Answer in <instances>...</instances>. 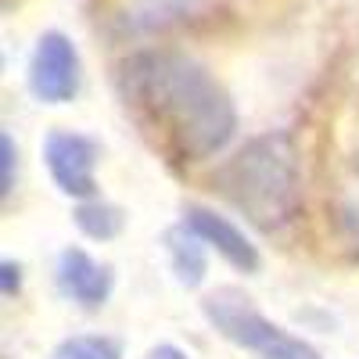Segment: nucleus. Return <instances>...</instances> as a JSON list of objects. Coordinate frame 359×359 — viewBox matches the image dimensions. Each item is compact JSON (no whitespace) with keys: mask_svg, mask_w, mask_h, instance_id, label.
Segmentation results:
<instances>
[{"mask_svg":"<svg viewBox=\"0 0 359 359\" xmlns=\"http://www.w3.org/2000/svg\"><path fill=\"white\" fill-rule=\"evenodd\" d=\"M118 97L151 144L176 165L223 155L237 133V108L216 72L169 47L130 54L115 76Z\"/></svg>","mask_w":359,"mask_h":359,"instance_id":"nucleus-1","label":"nucleus"},{"mask_svg":"<svg viewBox=\"0 0 359 359\" xmlns=\"http://www.w3.org/2000/svg\"><path fill=\"white\" fill-rule=\"evenodd\" d=\"M212 184L262 233H280L302 212L298 151L284 130H269L245 140L216 169Z\"/></svg>","mask_w":359,"mask_h":359,"instance_id":"nucleus-2","label":"nucleus"},{"mask_svg":"<svg viewBox=\"0 0 359 359\" xmlns=\"http://www.w3.org/2000/svg\"><path fill=\"white\" fill-rule=\"evenodd\" d=\"M198 306H201L205 323L212 327L223 341H230L233 348L266 352L269 345H277L284 338L280 327L252 302V294H245L233 284H219L212 291H205Z\"/></svg>","mask_w":359,"mask_h":359,"instance_id":"nucleus-3","label":"nucleus"},{"mask_svg":"<svg viewBox=\"0 0 359 359\" xmlns=\"http://www.w3.org/2000/svg\"><path fill=\"white\" fill-rule=\"evenodd\" d=\"M25 83H29V94L40 104L76 101L79 86H83V57H79V47L72 43V36H65L62 29L40 33L33 50H29Z\"/></svg>","mask_w":359,"mask_h":359,"instance_id":"nucleus-4","label":"nucleus"},{"mask_svg":"<svg viewBox=\"0 0 359 359\" xmlns=\"http://www.w3.org/2000/svg\"><path fill=\"white\" fill-rule=\"evenodd\" d=\"M40 155L47 165L50 184L72 201L97 198V162H101V144L79 133V130H47Z\"/></svg>","mask_w":359,"mask_h":359,"instance_id":"nucleus-5","label":"nucleus"},{"mask_svg":"<svg viewBox=\"0 0 359 359\" xmlns=\"http://www.w3.org/2000/svg\"><path fill=\"white\" fill-rule=\"evenodd\" d=\"M54 284L65 302H72L83 313H97L111 302L115 291V269L101 259H94L86 248L69 245L54 259Z\"/></svg>","mask_w":359,"mask_h":359,"instance_id":"nucleus-6","label":"nucleus"},{"mask_svg":"<svg viewBox=\"0 0 359 359\" xmlns=\"http://www.w3.org/2000/svg\"><path fill=\"white\" fill-rule=\"evenodd\" d=\"M184 223L201 237L208 252H216L230 269H237V273L255 277L259 269H262V255H259L255 241H252V237L237 226L230 216L216 212L212 205L187 201V205H184Z\"/></svg>","mask_w":359,"mask_h":359,"instance_id":"nucleus-7","label":"nucleus"},{"mask_svg":"<svg viewBox=\"0 0 359 359\" xmlns=\"http://www.w3.org/2000/svg\"><path fill=\"white\" fill-rule=\"evenodd\" d=\"M162 248L169 255V269H172V277L180 287H187V291H198L208 277V248L201 237L180 219L172 226H165L162 233Z\"/></svg>","mask_w":359,"mask_h":359,"instance_id":"nucleus-8","label":"nucleus"},{"mask_svg":"<svg viewBox=\"0 0 359 359\" xmlns=\"http://www.w3.org/2000/svg\"><path fill=\"white\" fill-rule=\"evenodd\" d=\"M72 223L83 237H90V241H115L118 233L126 230V212L118 208L115 201L108 198H90V201H76L72 208Z\"/></svg>","mask_w":359,"mask_h":359,"instance_id":"nucleus-9","label":"nucleus"},{"mask_svg":"<svg viewBox=\"0 0 359 359\" xmlns=\"http://www.w3.org/2000/svg\"><path fill=\"white\" fill-rule=\"evenodd\" d=\"M194 11V0H137V4L123 15L126 29H144V33H155L172 22H184Z\"/></svg>","mask_w":359,"mask_h":359,"instance_id":"nucleus-10","label":"nucleus"},{"mask_svg":"<svg viewBox=\"0 0 359 359\" xmlns=\"http://www.w3.org/2000/svg\"><path fill=\"white\" fill-rule=\"evenodd\" d=\"M50 359H126V345L115 334H72L54 345Z\"/></svg>","mask_w":359,"mask_h":359,"instance_id":"nucleus-11","label":"nucleus"},{"mask_svg":"<svg viewBox=\"0 0 359 359\" xmlns=\"http://www.w3.org/2000/svg\"><path fill=\"white\" fill-rule=\"evenodd\" d=\"M15 184H18V144L4 130V133H0V198H4V201L11 198Z\"/></svg>","mask_w":359,"mask_h":359,"instance_id":"nucleus-12","label":"nucleus"},{"mask_svg":"<svg viewBox=\"0 0 359 359\" xmlns=\"http://www.w3.org/2000/svg\"><path fill=\"white\" fill-rule=\"evenodd\" d=\"M259 359H323V355H320L316 345H309L306 338L284 334L277 345H269L266 352H259Z\"/></svg>","mask_w":359,"mask_h":359,"instance_id":"nucleus-13","label":"nucleus"},{"mask_svg":"<svg viewBox=\"0 0 359 359\" xmlns=\"http://www.w3.org/2000/svg\"><path fill=\"white\" fill-rule=\"evenodd\" d=\"M0 291H4V298L22 294V262L18 259H0Z\"/></svg>","mask_w":359,"mask_h":359,"instance_id":"nucleus-14","label":"nucleus"},{"mask_svg":"<svg viewBox=\"0 0 359 359\" xmlns=\"http://www.w3.org/2000/svg\"><path fill=\"white\" fill-rule=\"evenodd\" d=\"M144 359H191V352H187V348H180L176 341H158V345L147 348Z\"/></svg>","mask_w":359,"mask_h":359,"instance_id":"nucleus-15","label":"nucleus"},{"mask_svg":"<svg viewBox=\"0 0 359 359\" xmlns=\"http://www.w3.org/2000/svg\"><path fill=\"white\" fill-rule=\"evenodd\" d=\"M345 223L352 226V233H355V241H359V194L348 201V208H345Z\"/></svg>","mask_w":359,"mask_h":359,"instance_id":"nucleus-16","label":"nucleus"}]
</instances>
